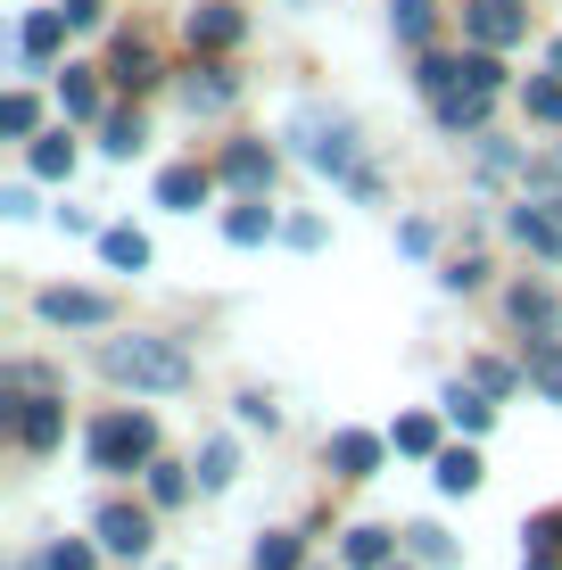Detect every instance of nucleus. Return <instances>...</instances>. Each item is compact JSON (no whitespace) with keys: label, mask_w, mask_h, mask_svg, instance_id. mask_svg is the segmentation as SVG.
Listing matches in <instances>:
<instances>
[{"label":"nucleus","mask_w":562,"mask_h":570,"mask_svg":"<svg viewBox=\"0 0 562 570\" xmlns=\"http://www.w3.org/2000/svg\"><path fill=\"white\" fill-rule=\"evenodd\" d=\"M100 372L116 389H149V397H183V389L199 381L190 347L183 340H149V331H132V340H100Z\"/></svg>","instance_id":"obj_1"},{"label":"nucleus","mask_w":562,"mask_h":570,"mask_svg":"<svg viewBox=\"0 0 562 570\" xmlns=\"http://www.w3.org/2000/svg\"><path fill=\"white\" fill-rule=\"evenodd\" d=\"M83 455H91V471H149V463H158V422L132 414V405H116V414L91 422Z\"/></svg>","instance_id":"obj_2"},{"label":"nucleus","mask_w":562,"mask_h":570,"mask_svg":"<svg viewBox=\"0 0 562 570\" xmlns=\"http://www.w3.org/2000/svg\"><path fill=\"white\" fill-rule=\"evenodd\" d=\"M289 141H298V157L315 174H332V183H356L364 157H356V125L347 116H323V108H298L289 116Z\"/></svg>","instance_id":"obj_3"},{"label":"nucleus","mask_w":562,"mask_h":570,"mask_svg":"<svg viewBox=\"0 0 562 570\" xmlns=\"http://www.w3.org/2000/svg\"><path fill=\"white\" fill-rule=\"evenodd\" d=\"M91 529H100V546H108V554H125V562H141L149 546H158V521H149L141 504H100V521H91Z\"/></svg>","instance_id":"obj_4"},{"label":"nucleus","mask_w":562,"mask_h":570,"mask_svg":"<svg viewBox=\"0 0 562 570\" xmlns=\"http://www.w3.org/2000/svg\"><path fill=\"white\" fill-rule=\"evenodd\" d=\"M463 26H472L480 50H513L530 33V17H521V0H463Z\"/></svg>","instance_id":"obj_5"},{"label":"nucleus","mask_w":562,"mask_h":570,"mask_svg":"<svg viewBox=\"0 0 562 570\" xmlns=\"http://www.w3.org/2000/svg\"><path fill=\"white\" fill-rule=\"evenodd\" d=\"M33 306H42V323H58V331H108V314H116L100 289H42Z\"/></svg>","instance_id":"obj_6"},{"label":"nucleus","mask_w":562,"mask_h":570,"mask_svg":"<svg viewBox=\"0 0 562 570\" xmlns=\"http://www.w3.org/2000/svg\"><path fill=\"white\" fill-rule=\"evenodd\" d=\"M9 414H17V439H26V455H50V446H58V430H67V405H58L50 389H33V397H17Z\"/></svg>","instance_id":"obj_7"},{"label":"nucleus","mask_w":562,"mask_h":570,"mask_svg":"<svg viewBox=\"0 0 562 570\" xmlns=\"http://www.w3.org/2000/svg\"><path fill=\"white\" fill-rule=\"evenodd\" d=\"M216 174L231 190H248V199H265V190H274V149H265V141H231Z\"/></svg>","instance_id":"obj_8"},{"label":"nucleus","mask_w":562,"mask_h":570,"mask_svg":"<svg viewBox=\"0 0 562 570\" xmlns=\"http://www.w3.org/2000/svg\"><path fill=\"white\" fill-rule=\"evenodd\" d=\"M513 240L538 248L546 265H562V215H554L546 199H521V207H513Z\"/></svg>","instance_id":"obj_9"},{"label":"nucleus","mask_w":562,"mask_h":570,"mask_svg":"<svg viewBox=\"0 0 562 570\" xmlns=\"http://www.w3.org/2000/svg\"><path fill=\"white\" fill-rule=\"evenodd\" d=\"M108 83H116V91H149V83H158V50H149L141 33H116V50H108Z\"/></svg>","instance_id":"obj_10"},{"label":"nucleus","mask_w":562,"mask_h":570,"mask_svg":"<svg viewBox=\"0 0 562 570\" xmlns=\"http://www.w3.org/2000/svg\"><path fill=\"white\" fill-rule=\"evenodd\" d=\"M248 33V17L231 9V0H199V9H190V50H231Z\"/></svg>","instance_id":"obj_11"},{"label":"nucleus","mask_w":562,"mask_h":570,"mask_svg":"<svg viewBox=\"0 0 562 570\" xmlns=\"http://www.w3.org/2000/svg\"><path fill=\"white\" fill-rule=\"evenodd\" d=\"M489 100H496V91H472V83L447 91V100H431V108H438V132H455V141H480V132H489Z\"/></svg>","instance_id":"obj_12"},{"label":"nucleus","mask_w":562,"mask_h":570,"mask_svg":"<svg viewBox=\"0 0 562 570\" xmlns=\"http://www.w3.org/2000/svg\"><path fill=\"white\" fill-rule=\"evenodd\" d=\"M381 455H390V439H373V430H339L332 439V471L339 480H373Z\"/></svg>","instance_id":"obj_13"},{"label":"nucleus","mask_w":562,"mask_h":570,"mask_svg":"<svg viewBox=\"0 0 562 570\" xmlns=\"http://www.w3.org/2000/svg\"><path fill=\"white\" fill-rule=\"evenodd\" d=\"M207 190H216V174H207V166H166L158 174V207H174V215H199Z\"/></svg>","instance_id":"obj_14"},{"label":"nucleus","mask_w":562,"mask_h":570,"mask_svg":"<svg viewBox=\"0 0 562 570\" xmlns=\"http://www.w3.org/2000/svg\"><path fill=\"white\" fill-rule=\"evenodd\" d=\"M67 26H75L67 9H33V17H26V33H17L26 67H50V58H58V42H67Z\"/></svg>","instance_id":"obj_15"},{"label":"nucleus","mask_w":562,"mask_h":570,"mask_svg":"<svg viewBox=\"0 0 562 570\" xmlns=\"http://www.w3.org/2000/svg\"><path fill=\"white\" fill-rule=\"evenodd\" d=\"M339 554H347V570H390V562H397V538L364 521V529H347V546H339Z\"/></svg>","instance_id":"obj_16"},{"label":"nucleus","mask_w":562,"mask_h":570,"mask_svg":"<svg viewBox=\"0 0 562 570\" xmlns=\"http://www.w3.org/2000/svg\"><path fill=\"white\" fill-rule=\"evenodd\" d=\"M521 372H530V389L546 405H562V340H538L530 356H521Z\"/></svg>","instance_id":"obj_17"},{"label":"nucleus","mask_w":562,"mask_h":570,"mask_svg":"<svg viewBox=\"0 0 562 570\" xmlns=\"http://www.w3.org/2000/svg\"><path fill=\"white\" fill-rule=\"evenodd\" d=\"M438 497H472V488H480V455H472V446H438Z\"/></svg>","instance_id":"obj_18"},{"label":"nucleus","mask_w":562,"mask_h":570,"mask_svg":"<svg viewBox=\"0 0 562 570\" xmlns=\"http://www.w3.org/2000/svg\"><path fill=\"white\" fill-rule=\"evenodd\" d=\"M248 562H257V570H306V538H298V529H265Z\"/></svg>","instance_id":"obj_19"},{"label":"nucleus","mask_w":562,"mask_h":570,"mask_svg":"<svg viewBox=\"0 0 562 570\" xmlns=\"http://www.w3.org/2000/svg\"><path fill=\"white\" fill-rule=\"evenodd\" d=\"M224 240H231V248H257V240H274V207H265V199L231 207V215H224Z\"/></svg>","instance_id":"obj_20"},{"label":"nucleus","mask_w":562,"mask_h":570,"mask_svg":"<svg viewBox=\"0 0 562 570\" xmlns=\"http://www.w3.org/2000/svg\"><path fill=\"white\" fill-rule=\"evenodd\" d=\"M231 91H240V83H231V75L224 67H190V91H183V100H190V116H216V108H231Z\"/></svg>","instance_id":"obj_21"},{"label":"nucleus","mask_w":562,"mask_h":570,"mask_svg":"<svg viewBox=\"0 0 562 570\" xmlns=\"http://www.w3.org/2000/svg\"><path fill=\"white\" fill-rule=\"evenodd\" d=\"M26 166L42 174V183H67V174H75V141H67V132H42V141L26 149Z\"/></svg>","instance_id":"obj_22"},{"label":"nucleus","mask_w":562,"mask_h":570,"mask_svg":"<svg viewBox=\"0 0 562 570\" xmlns=\"http://www.w3.org/2000/svg\"><path fill=\"white\" fill-rule=\"evenodd\" d=\"M100 257L116 265V273H149V240L132 224H116V232H100Z\"/></svg>","instance_id":"obj_23"},{"label":"nucleus","mask_w":562,"mask_h":570,"mask_svg":"<svg viewBox=\"0 0 562 570\" xmlns=\"http://www.w3.org/2000/svg\"><path fill=\"white\" fill-rule=\"evenodd\" d=\"M58 108H67L75 125H83V116H100V83H91V67H67V75H58Z\"/></svg>","instance_id":"obj_24"},{"label":"nucleus","mask_w":562,"mask_h":570,"mask_svg":"<svg viewBox=\"0 0 562 570\" xmlns=\"http://www.w3.org/2000/svg\"><path fill=\"white\" fill-rule=\"evenodd\" d=\"M390 26H397V42L431 50V33H438V9H431V0H397V9H390Z\"/></svg>","instance_id":"obj_25"},{"label":"nucleus","mask_w":562,"mask_h":570,"mask_svg":"<svg viewBox=\"0 0 562 570\" xmlns=\"http://www.w3.org/2000/svg\"><path fill=\"white\" fill-rule=\"evenodd\" d=\"M513 323L521 331H554V289L546 282H521L513 289Z\"/></svg>","instance_id":"obj_26"},{"label":"nucleus","mask_w":562,"mask_h":570,"mask_svg":"<svg viewBox=\"0 0 562 570\" xmlns=\"http://www.w3.org/2000/svg\"><path fill=\"white\" fill-rule=\"evenodd\" d=\"M447 422H455V430H489V422H496L489 389H463V381H455V389H447Z\"/></svg>","instance_id":"obj_27"},{"label":"nucleus","mask_w":562,"mask_h":570,"mask_svg":"<svg viewBox=\"0 0 562 570\" xmlns=\"http://www.w3.org/2000/svg\"><path fill=\"white\" fill-rule=\"evenodd\" d=\"M231 480H240V446H231V439H216V446L199 455V488L216 497V488H231Z\"/></svg>","instance_id":"obj_28"},{"label":"nucleus","mask_w":562,"mask_h":570,"mask_svg":"<svg viewBox=\"0 0 562 570\" xmlns=\"http://www.w3.org/2000/svg\"><path fill=\"white\" fill-rule=\"evenodd\" d=\"M33 125H42L33 91H9V100H0V141H33Z\"/></svg>","instance_id":"obj_29"},{"label":"nucleus","mask_w":562,"mask_h":570,"mask_svg":"<svg viewBox=\"0 0 562 570\" xmlns=\"http://www.w3.org/2000/svg\"><path fill=\"white\" fill-rule=\"evenodd\" d=\"M431 100H447V91H463V58H438V50H422V75H414Z\"/></svg>","instance_id":"obj_30"},{"label":"nucleus","mask_w":562,"mask_h":570,"mask_svg":"<svg viewBox=\"0 0 562 570\" xmlns=\"http://www.w3.org/2000/svg\"><path fill=\"white\" fill-rule=\"evenodd\" d=\"M390 446H397V455H438V422H431V414H405V422L390 430Z\"/></svg>","instance_id":"obj_31"},{"label":"nucleus","mask_w":562,"mask_h":570,"mask_svg":"<svg viewBox=\"0 0 562 570\" xmlns=\"http://www.w3.org/2000/svg\"><path fill=\"white\" fill-rule=\"evenodd\" d=\"M141 141H149V132H141V116H132V108H116L108 125H100V149H108V157H132Z\"/></svg>","instance_id":"obj_32"},{"label":"nucleus","mask_w":562,"mask_h":570,"mask_svg":"<svg viewBox=\"0 0 562 570\" xmlns=\"http://www.w3.org/2000/svg\"><path fill=\"white\" fill-rule=\"evenodd\" d=\"M521 108H530V125H562V75H538L521 91Z\"/></svg>","instance_id":"obj_33"},{"label":"nucleus","mask_w":562,"mask_h":570,"mask_svg":"<svg viewBox=\"0 0 562 570\" xmlns=\"http://www.w3.org/2000/svg\"><path fill=\"white\" fill-rule=\"evenodd\" d=\"M183 497H190V471L183 463H149V504H166V513H174Z\"/></svg>","instance_id":"obj_34"},{"label":"nucleus","mask_w":562,"mask_h":570,"mask_svg":"<svg viewBox=\"0 0 562 570\" xmlns=\"http://www.w3.org/2000/svg\"><path fill=\"white\" fill-rule=\"evenodd\" d=\"M405 546H414L422 562H455V538H447V529H431V521H414V529H405Z\"/></svg>","instance_id":"obj_35"},{"label":"nucleus","mask_w":562,"mask_h":570,"mask_svg":"<svg viewBox=\"0 0 562 570\" xmlns=\"http://www.w3.org/2000/svg\"><path fill=\"white\" fill-rule=\"evenodd\" d=\"M463 83H472V91H496V83H505V67H496V50H472V58H463Z\"/></svg>","instance_id":"obj_36"},{"label":"nucleus","mask_w":562,"mask_h":570,"mask_svg":"<svg viewBox=\"0 0 562 570\" xmlns=\"http://www.w3.org/2000/svg\"><path fill=\"white\" fill-rule=\"evenodd\" d=\"M472 381H480V389H489V397H505V389H513V381H530V372H513V364H496V356H480V364H472Z\"/></svg>","instance_id":"obj_37"},{"label":"nucleus","mask_w":562,"mask_h":570,"mask_svg":"<svg viewBox=\"0 0 562 570\" xmlns=\"http://www.w3.org/2000/svg\"><path fill=\"white\" fill-rule=\"evenodd\" d=\"M231 414H240L248 430H274V422H282V405H274V397H265V389H248V397H240V405H231Z\"/></svg>","instance_id":"obj_38"},{"label":"nucleus","mask_w":562,"mask_h":570,"mask_svg":"<svg viewBox=\"0 0 562 570\" xmlns=\"http://www.w3.org/2000/svg\"><path fill=\"white\" fill-rule=\"evenodd\" d=\"M438 282H447V289H480V282H489V265H480V257H455Z\"/></svg>","instance_id":"obj_39"},{"label":"nucleus","mask_w":562,"mask_h":570,"mask_svg":"<svg viewBox=\"0 0 562 570\" xmlns=\"http://www.w3.org/2000/svg\"><path fill=\"white\" fill-rule=\"evenodd\" d=\"M50 570H91V546L83 538H58L50 546Z\"/></svg>","instance_id":"obj_40"},{"label":"nucleus","mask_w":562,"mask_h":570,"mask_svg":"<svg viewBox=\"0 0 562 570\" xmlns=\"http://www.w3.org/2000/svg\"><path fill=\"white\" fill-rule=\"evenodd\" d=\"M397 248L405 257H431V224H397Z\"/></svg>","instance_id":"obj_41"},{"label":"nucleus","mask_w":562,"mask_h":570,"mask_svg":"<svg viewBox=\"0 0 562 570\" xmlns=\"http://www.w3.org/2000/svg\"><path fill=\"white\" fill-rule=\"evenodd\" d=\"M289 232V248H323V224H315V215H298V224H282Z\"/></svg>","instance_id":"obj_42"},{"label":"nucleus","mask_w":562,"mask_h":570,"mask_svg":"<svg viewBox=\"0 0 562 570\" xmlns=\"http://www.w3.org/2000/svg\"><path fill=\"white\" fill-rule=\"evenodd\" d=\"M58 9H67L75 26H100V0H58Z\"/></svg>","instance_id":"obj_43"},{"label":"nucleus","mask_w":562,"mask_h":570,"mask_svg":"<svg viewBox=\"0 0 562 570\" xmlns=\"http://www.w3.org/2000/svg\"><path fill=\"white\" fill-rule=\"evenodd\" d=\"M554 554H562V546H530V562H521V570H562Z\"/></svg>","instance_id":"obj_44"},{"label":"nucleus","mask_w":562,"mask_h":570,"mask_svg":"<svg viewBox=\"0 0 562 570\" xmlns=\"http://www.w3.org/2000/svg\"><path fill=\"white\" fill-rule=\"evenodd\" d=\"M390 570H397V562H390Z\"/></svg>","instance_id":"obj_45"}]
</instances>
